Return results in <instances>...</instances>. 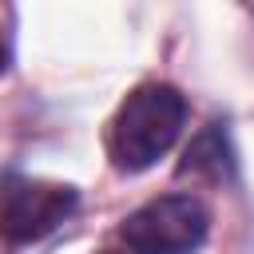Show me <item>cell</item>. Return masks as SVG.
Segmentation results:
<instances>
[{
	"mask_svg": "<svg viewBox=\"0 0 254 254\" xmlns=\"http://www.w3.org/2000/svg\"><path fill=\"white\" fill-rule=\"evenodd\" d=\"M75 202H79V194L67 183H44V179L8 175L0 183V238L12 242V246L40 242L64 218H71Z\"/></svg>",
	"mask_w": 254,
	"mask_h": 254,
	"instance_id": "obj_3",
	"label": "cell"
},
{
	"mask_svg": "<svg viewBox=\"0 0 254 254\" xmlns=\"http://www.w3.org/2000/svg\"><path fill=\"white\" fill-rule=\"evenodd\" d=\"M8 60H12V56H8V40H4V28H0V75L8 71Z\"/></svg>",
	"mask_w": 254,
	"mask_h": 254,
	"instance_id": "obj_5",
	"label": "cell"
},
{
	"mask_svg": "<svg viewBox=\"0 0 254 254\" xmlns=\"http://www.w3.org/2000/svg\"><path fill=\"white\" fill-rule=\"evenodd\" d=\"M103 254H115V250H103Z\"/></svg>",
	"mask_w": 254,
	"mask_h": 254,
	"instance_id": "obj_6",
	"label": "cell"
},
{
	"mask_svg": "<svg viewBox=\"0 0 254 254\" xmlns=\"http://www.w3.org/2000/svg\"><path fill=\"white\" fill-rule=\"evenodd\" d=\"M179 175L187 179H210V183H222L230 175V147H226V135L222 127H206L183 155L179 163Z\"/></svg>",
	"mask_w": 254,
	"mask_h": 254,
	"instance_id": "obj_4",
	"label": "cell"
},
{
	"mask_svg": "<svg viewBox=\"0 0 254 254\" xmlns=\"http://www.w3.org/2000/svg\"><path fill=\"white\" fill-rule=\"evenodd\" d=\"M206 206L190 194H163L143 202L123 222L131 254H194L206 238Z\"/></svg>",
	"mask_w": 254,
	"mask_h": 254,
	"instance_id": "obj_2",
	"label": "cell"
},
{
	"mask_svg": "<svg viewBox=\"0 0 254 254\" xmlns=\"http://www.w3.org/2000/svg\"><path fill=\"white\" fill-rule=\"evenodd\" d=\"M187 119V99L171 87V83H143L135 87L123 107L111 119L107 131V151L111 163L127 175L155 167L179 139Z\"/></svg>",
	"mask_w": 254,
	"mask_h": 254,
	"instance_id": "obj_1",
	"label": "cell"
}]
</instances>
